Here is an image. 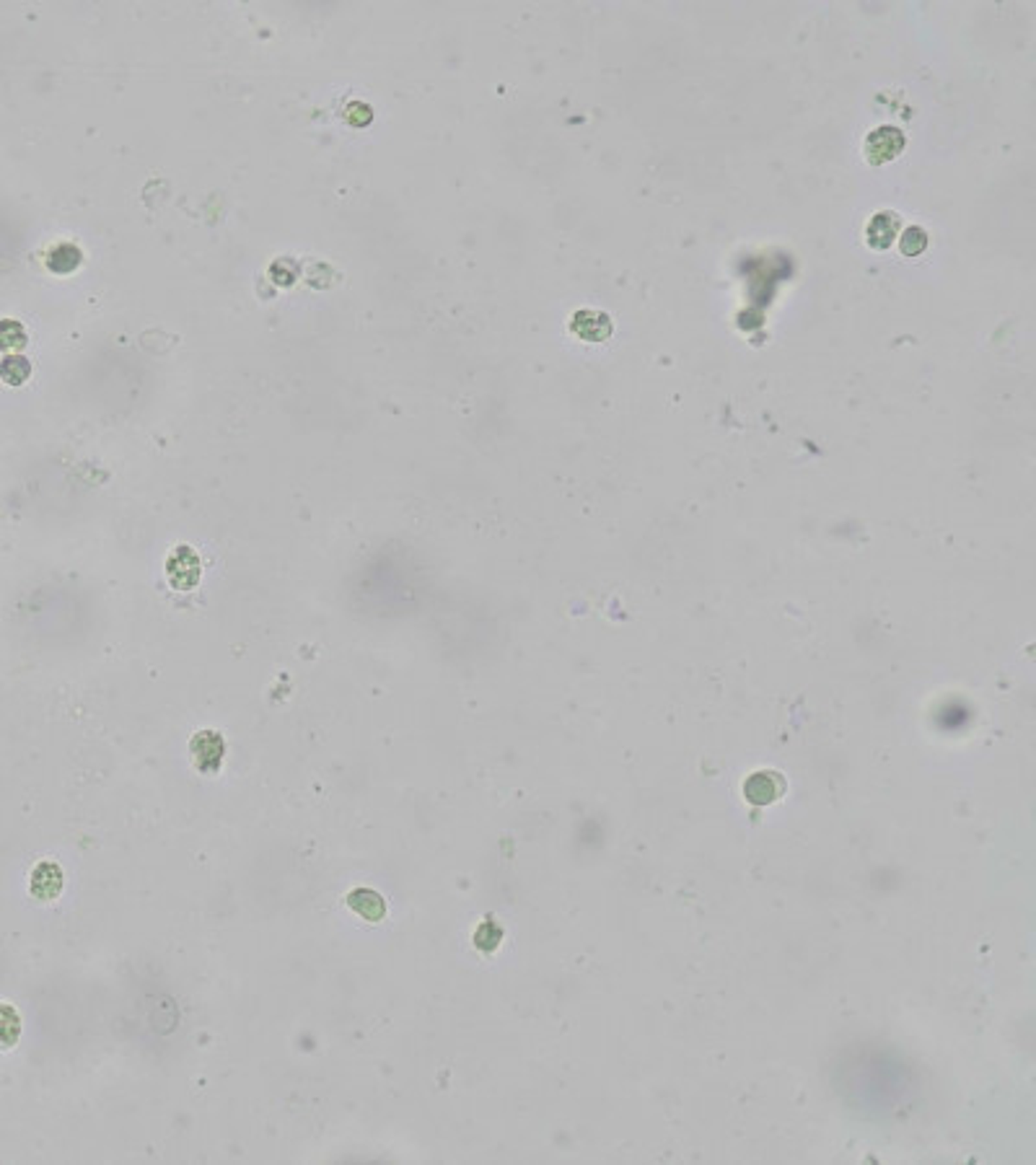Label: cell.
I'll use <instances>...</instances> for the list:
<instances>
[{
  "label": "cell",
  "mask_w": 1036,
  "mask_h": 1165,
  "mask_svg": "<svg viewBox=\"0 0 1036 1165\" xmlns=\"http://www.w3.org/2000/svg\"><path fill=\"white\" fill-rule=\"evenodd\" d=\"M925 246H928V236L922 234V228H910V231L905 234V239H902V251H905L907 257L920 254Z\"/></svg>",
  "instance_id": "obj_11"
},
{
  "label": "cell",
  "mask_w": 1036,
  "mask_h": 1165,
  "mask_svg": "<svg viewBox=\"0 0 1036 1165\" xmlns=\"http://www.w3.org/2000/svg\"><path fill=\"white\" fill-rule=\"evenodd\" d=\"M897 226H899V223H897L894 215H889V212L876 215V218L871 220V226H868V241H871L876 249H886V246L894 241Z\"/></svg>",
  "instance_id": "obj_8"
},
{
  "label": "cell",
  "mask_w": 1036,
  "mask_h": 1165,
  "mask_svg": "<svg viewBox=\"0 0 1036 1165\" xmlns=\"http://www.w3.org/2000/svg\"><path fill=\"white\" fill-rule=\"evenodd\" d=\"M62 891V870L55 863H39L31 873V894L42 901H52Z\"/></svg>",
  "instance_id": "obj_4"
},
{
  "label": "cell",
  "mask_w": 1036,
  "mask_h": 1165,
  "mask_svg": "<svg viewBox=\"0 0 1036 1165\" xmlns=\"http://www.w3.org/2000/svg\"><path fill=\"white\" fill-rule=\"evenodd\" d=\"M19 1036H21V1017L16 1013V1008L0 1002V1049L16 1046Z\"/></svg>",
  "instance_id": "obj_9"
},
{
  "label": "cell",
  "mask_w": 1036,
  "mask_h": 1165,
  "mask_svg": "<svg viewBox=\"0 0 1036 1165\" xmlns=\"http://www.w3.org/2000/svg\"><path fill=\"white\" fill-rule=\"evenodd\" d=\"M347 906L358 917L368 920V922H381L384 914H387V901L381 898V894H376L373 889H353L347 894Z\"/></svg>",
  "instance_id": "obj_5"
},
{
  "label": "cell",
  "mask_w": 1036,
  "mask_h": 1165,
  "mask_svg": "<svg viewBox=\"0 0 1036 1165\" xmlns=\"http://www.w3.org/2000/svg\"><path fill=\"white\" fill-rule=\"evenodd\" d=\"M189 754H192V762H195V767H197L200 772L213 775V772L220 770V764H223V756H226V741H223V736H220L218 730L205 728V730H200V733L192 736V741H189Z\"/></svg>",
  "instance_id": "obj_1"
},
{
  "label": "cell",
  "mask_w": 1036,
  "mask_h": 1165,
  "mask_svg": "<svg viewBox=\"0 0 1036 1165\" xmlns=\"http://www.w3.org/2000/svg\"><path fill=\"white\" fill-rule=\"evenodd\" d=\"M905 146V138H902V132L899 130H894V127H881V130H876L873 135H868V140H865V156H868V161L871 164H886V161H891L899 150Z\"/></svg>",
  "instance_id": "obj_3"
},
{
  "label": "cell",
  "mask_w": 1036,
  "mask_h": 1165,
  "mask_svg": "<svg viewBox=\"0 0 1036 1165\" xmlns=\"http://www.w3.org/2000/svg\"><path fill=\"white\" fill-rule=\"evenodd\" d=\"M27 329L24 324L13 322V319H3L0 322V350L3 353H19L27 347Z\"/></svg>",
  "instance_id": "obj_10"
},
{
  "label": "cell",
  "mask_w": 1036,
  "mask_h": 1165,
  "mask_svg": "<svg viewBox=\"0 0 1036 1165\" xmlns=\"http://www.w3.org/2000/svg\"><path fill=\"white\" fill-rule=\"evenodd\" d=\"M200 557L189 549V547H179V549H174L171 552V557L166 560V575H169V583L174 586V588H179V591H189V588H195L197 583H200Z\"/></svg>",
  "instance_id": "obj_2"
},
{
  "label": "cell",
  "mask_w": 1036,
  "mask_h": 1165,
  "mask_svg": "<svg viewBox=\"0 0 1036 1165\" xmlns=\"http://www.w3.org/2000/svg\"><path fill=\"white\" fill-rule=\"evenodd\" d=\"M31 376V363L24 355H8L0 363V379L8 387H21L27 384Z\"/></svg>",
  "instance_id": "obj_7"
},
{
  "label": "cell",
  "mask_w": 1036,
  "mask_h": 1165,
  "mask_svg": "<svg viewBox=\"0 0 1036 1165\" xmlns=\"http://www.w3.org/2000/svg\"><path fill=\"white\" fill-rule=\"evenodd\" d=\"M81 265V249L76 243H58L47 254V267L55 275H70Z\"/></svg>",
  "instance_id": "obj_6"
}]
</instances>
